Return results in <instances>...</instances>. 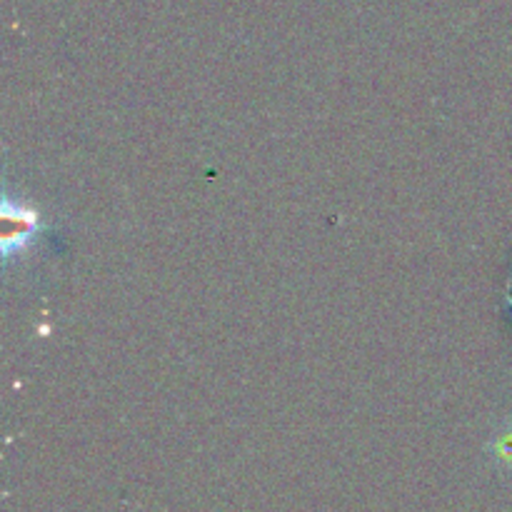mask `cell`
Segmentation results:
<instances>
[{"label": "cell", "mask_w": 512, "mask_h": 512, "mask_svg": "<svg viewBox=\"0 0 512 512\" xmlns=\"http://www.w3.org/2000/svg\"><path fill=\"white\" fill-rule=\"evenodd\" d=\"M5 253L13 250V245L23 248L25 243L30 240V235L35 233V213H28V210L18 208V215H13V208L10 203H5Z\"/></svg>", "instance_id": "obj_1"}]
</instances>
